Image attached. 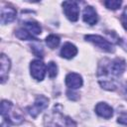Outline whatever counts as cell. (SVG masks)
<instances>
[{
  "label": "cell",
  "mask_w": 127,
  "mask_h": 127,
  "mask_svg": "<svg viewBox=\"0 0 127 127\" xmlns=\"http://www.w3.org/2000/svg\"><path fill=\"white\" fill-rule=\"evenodd\" d=\"M60 42H61L60 38H59L58 36H56V35H50V36H48V37L46 38V44H47L48 47L51 48V49L57 48V47L60 45Z\"/></svg>",
  "instance_id": "cell-16"
},
{
  "label": "cell",
  "mask_w": 127,
  "mask_h": 127,
  "mask_svg": "<svg viewBox=\"0 0 127 127\" xmlns=\"http://www.w3.org/2000/svg\"><path fill=\"white\" fill-rule=\"evenodd\" d=\"M65 84L70 89L79 88L82 85V77L75 72H70L65 76Z\"/></svg>",
  "instance_id": "cell-8"
},
{
  "label": "cell",
  "mask_w": 127,
  "mask_h": 127,
  "mask_svg": "<svg viewBox=\"0 0 127 127\" xmlns=\"http://www.w3.org/2000/svg\"><path fill=\"white\" fill-rule=\"evenodd\" d=\"M0 64H1V68H0V77H1V83H4L6 79L8 78V72L10 69V60L8 57L4 54L0 56Z\"/></svg>",
  "instance_id": "cell-10"
},
{
  "label": "cell",
  "mask_w": 127,
  "mask_h": 127,
  "mask_svg": "<svg viewBox=\"0 0 127 127\" xmlns=\"http://www.w3.org/2000/svg\"><path fill=\"white\" fill-rule=\"evenodd\" d=\"M31 75L37 80H43L46 74V65L41 60H34L30 64Z\"/></svg>",
  "instance_id": "cell-7"
},
{
  "label": "cell",
  "mask_w": 127,
  "mask_h": 127,
  "mask_svg": "<svg viewBox=\"0 0 127 127\" xmlns=\"http://www.w3.org/2000/svg\"><path fill=\"white\" fill-rule=\"evenodd\" d=\"M77 54V48L71 43H65L61 49V57L64 59H72Z\"/></svg>",
  "instance_id": "cell-13"
},
{
  "label": "cell",
  "mask_w": 127,
  "mask_h": 127,
  "mask_svg": "<svg viewBox=\"0 0 127 127\" xmlns=\"http://www.w3.org/2000/svg\"><path fill=\"white\" fill-rule=\"evenodd\" d=\"M122 2L118 1V0H107L104 2V5L106 6V8L111 9V10H116L121 6Z\"/></svg>",
  "instance_id": "cell-18"
},
{
  "label": "cell",
  "mask_w": 127,
  "mask_h": 127,
  "mask_svg": "<svg viewBox=\"0 0 127 127\" xmlns=\"http://www.w3.org/2000/svg\"><path fill=\"white\" fill-rule=\"evenodd\" d=\"M48 104H49V99L46 96L38 95L36 97V100H35L34 104L27 107V111L32 117L36 118L40 112H42L44 109H46L48 107Z\"/></svg>",
  "instance_id": "cell-3"
},
{
  "label": "cell",
  "mask_w": 127,
  "mask_h": 127,
  "mask_svg": "<svg viewBox=\"0 0 127 127\" xmlns=\"http://www.w3.org/2000/svg\"><path fill=\"white\" fill-rule=\"evenodd\" d=\"M84 39L90 43H92L94 46H96L97 48H99L100 50L107 52V53H111L114 51L113 46L110 42H108L107 40H105L103 37L98 36V35H86L84 37Z\"/></svg>",
  "instance_id": "cell-4"
},
{
  "label": "cell",
  "mask_w": 127,
  "mask_h": 127,
  "mask_svg": "<svg viewBox=\"0 0 127 127\" xmlns=\"http://www.w3.org/2000/svg\"><path fill=\"white\" fill-rule=\"evenodd\" d=\"M1 115L7 123L13 125H19L24 121L21 111L8 100H2L1 102Z\"/></svg>",
  "instance_id": "cell-1"
},
{
  "label": "cell",
  "mask_w": 127,
  "mask_h": 127,
  "mask_svg": "<svg viewBox=\"0 0 127 127\" xmlns=\"http://www.w3.org/2000/svg\"><path fill=\"white\" fill-rule=\"evenodd\" d=\"M106 66L112 76H119L124 72L126 64L123 59L116 58L113 61L108 62V64H106Z\"/></svg>",
  "instance_id": "cell-6"
},
{
  "label": "cell",
  "mask_w": 127,
  "mask_h": 127,
  "mask_svg": "<svg viewBox=\"0 0 127 127\" xmlns=\"http://www.w3.org/2000/svg\"><path fill=\"white\" fill-rule=\"evenodd\" d=\"M95 112L98 116L105 118V119H109L112 117L113 115V109L110 105H108L105 102H99L96 104L95 106Z\"/></svg>",
  "instance_id": "cell-9"
},
{
  "label": "cell",
  "mask_w": 127,
  "mask_h": 127,
  "mask_svg": "<svg viewBox=\"0 0 127 127\" xmlns=\"http://www.w3.org/2000/svg\"><path fill=\"white\" fill-rule=\"evenodd\" d=\"M16 18V10L12 7H3L1 9V24L5 25Z\"/></svg>",
  "instance_id": "cell-12"
},
{
  "label": "cell",
  "mask_w": 127,
  "mask_h": 127,
  "mask_svg": "<svg viewBox=\"0 0 127 127\" xmlns=\"http://www.w3.org/2000/svg\"><path fill=\"white\" fill-rule=\"evenodd\" d=\"M1 127H8V123L7 122H2Z\"/></svg>",
  "instance_id": "cell-21"
},
{
  "label": "cell",
  "mask_w": 127,
  "mask_h": 127,
  "mask_svg": "<svg viewBox=\"0 0 127 127\" xmlns=\"http://www.w3.org/2000/svg\"><path fill=\"white\" fill-rule=\"evenodd\" d=\"M82 19L85 23H87L89 25L96 24L97 20H98V17H97V14H96V11L94 10V8L91 7V6H86L83 10Z\"/></svg>",
  "instance_id": "cell-11"
},
{
  "label": "cell",
  "mask_w": 127,
  "mask_h": 127,
  "mask_svg": "<svg viewBox=\"0 0 127 127\" xmlns=\"http://www.w3.org/2000/svg\"><path fill=\"white\" fill-rule=\"evenodd\" d=\"M45 124L46 127H76L73 120L57 110H53L51 114L46 115Z\"/></svg>",
  "instance_id": "cell-2"
},
{
  "label": "cell",
  "mask_w": 127,
  "mask_h": 127,
  "mask_svg": "<svg viewBox=\"0 0 127 127\" xmlns=\"http://www.w3.org/2000/svg\"><path fill=\"white\" fill-rule=\"evenodd\" d=\"M47 71H48V74L51 78H54L57 76L58 74V66L57 64L54 63V62H50L48 64V66H47Z\"/></svg>",
  "instance_id": "cell-17"
},
{
  "label": "cell",
  "mask_w": 127,
  "mask_h": 127,
  "mask_svg": "<svg viewBox=\"0 0 127 127\" xmlns=\"http://www.w3.org/2000/svg\"><path fill=\"white\" fill-rule=\"evenodd\" d=\"M16 37L20 40H37L35 37H33L28 31H26L24 28H21V29H18L15 33Z\"/></svg>",
  "instance_id": "cell-15"
},
{
  "label": "cell",
  "mask_w": 127,
  "mask_h": 127,
  "mask_svg": "<svg viewBox=\"0 0 127 127\" xmlns=\"http://www.w3.org/2000/svg\"><path fill=\"white\" fill-rule=\"evenodd\" d=\"M125 89H126V91H127V83H126V87H125Z\"/></svg>",
  "instance_id": "cell-22"
},
{
  "label": "cell",
  "mask_w": 127,
  "mask_h": 127,
  "mask_svg": "<svg viewBox=\"0 0 127 127\" xmlns=\"http://www.w3.org/2000/svg\"><path fill=\"white\" fill-rule=\"evenodd\" d=\"M117 122L119 124H122V125H125L127 126V112H123L121 113L118 118H117Z\"/></svg>",
  "instance_id": "cell-19"
},
{
  "label": "cell",
  "mask_w": 127,
  "mask_h": 127,
  "mask_svg": "<svg viewBox=\"0 0 127 127\" xmlns=\"http://www.w3.org/2000/svg\"><path fill=\"white\" fill-rule=\"evenodd\" d=\"M24 29L26 31H28L33 37L40 35L42 32V28L39 25V23L35 22V21H27L24 23Z\"/></svg>",
  "instance_id": "cell-14"
},
{
  "label": "cell",
  "mask_w": 127,
  "mask_h": 127,
  "mask_svg": "<svg viewBox=\"0 0 127 127\" xmlns=\"http://www.w3.org/2000/svg\"><path fill=\"white\" fill-rule=\"evenodd\" d=\"M62 5H63L64 13L66 16V18L71 22L77 21L79 15V8L77 3L75 1H64L63 2Z\"/></svg>",
  "instance_id": "cell-5"
},
{
  "label": "cell",
  "mask_w": 127,
  "mask_h": 127,
  "mask_svg": "<svg viewBox=\"0 0 127 127\" xmlns=\"http://www.w3.org/2000/svg\"><path fill=\"white\" fill-rule=\"evenodd\" d=\"M121 23H122V26L124 27V29L127 31V13H123L122 16H121Z\"/></svg>",
  "instance_id": "cell-20"
}]
</instances>
